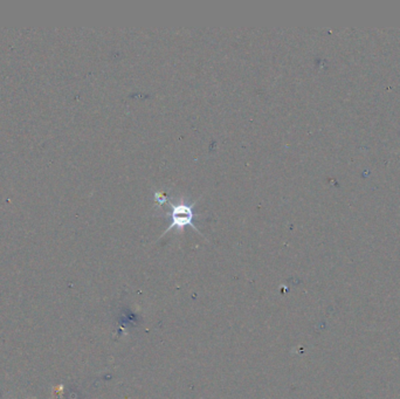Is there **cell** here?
Wrapping results in <instances>:
<instances>
[{
	"label": "cell",
	"instance_id": "obj_2",
	"mask_svg": "<svg viewBox=\"0 0 400 399\" xmlns=\"http://www.w3.org/2000/svg\"><path fill=\"white\" fill-rule=\"evenodd\" d=\"M155 199H156V201L159 202V204H164V203L166 202V197L163 193H161V192H157V193H155Z\"/></svg>",
	"mask_w": 400,
	"mask_h": 399
},
{
	"label": "cell",
	"instance_id": "obj_1",
	"mask_svg": "<svg viewBox=\"0 0 400 399\" xmlns=\"http://www.w3.org/2000/svg\"><path fill=\"white\" fill-rule=\"evenodd\" d=\"M193 204L194 203H191L190 204V203L181 201V199L177 203V204H171L170 211L166 212V217L169 218L170 220V226L163 235H165V233L172 230V228L184 230L186 226H191L192 228H194V230H197V227H195V225L193 224V219H194Z\"/></svg>",
	"mask_w": 400,
	"mask_h": 399
}]
</instances>
